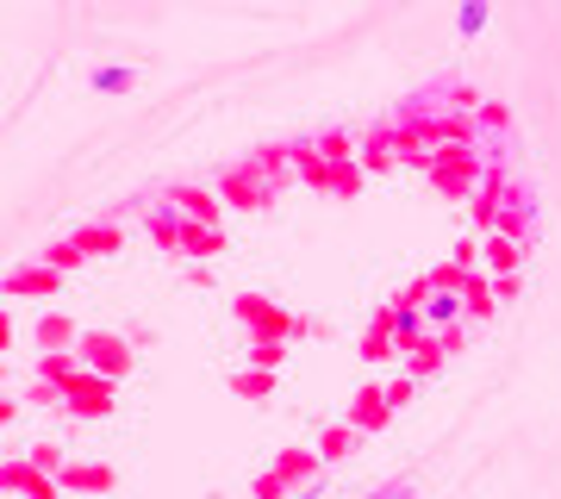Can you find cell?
<instances>
[{
	"instance_id": "6da1fadb",
	"label": "cell",
	"mask_w": 561,
	"mask_h": 499,
	"mask_svg": "<svg viewBox=\"0 0 561 499\" xmlns=\"http://www.w3.org/2000/svg\"><path fill=\"white\" fill-rule=\"evenodd\" d=\"M81 368H101V375H125L131 368V350H125V338H106V331H94V338H81Z\"/></svg>"
},
{
	"instance_id": "7a4b0ae2",
	"label": "cell",
	"mask_w": 561,
	"mask_h": 499,
	"mask_svg": "<svg viewBox=\"0 0 561 499\" xmlns=\"http://www.w3.org/2000/svg\"><path fill=\"white\" fill-rule=\"evenodd\" d=\"M387 419H393V406H387V387H362L356 406H350V424H356L362 438H368V431H381Z\"/></svg>"
},
{
	"instance_id": "3957f363",
	"label": "cell",
	"mask_w": 561,
	"mask_h": 499,
	"mask_svg": "<svg viewBox=\"0 0 561 499\" xmlns=\"http://www.w3.org/2000/svg\"><path fill=\"white\" fill-rule=\"evenodd\" d=\"M106 394H113V387H106V381H88V375H76L69 387H62L69 412H81V419H101V412H106Z\"/></svg>"
},
{
	"instance_id": "277c9868",
	"label": "cell",
	"mask_w": 561,
	"mask_h": 499,
	"mask_svg": "<svg viewBox=\"0 0 561 499\" xmlns=\"http://www.w3.org/2000/svg\"><path fill=\"white\" fill-rule=\"evenodd\" d=\"M362 356H368V362L400 356V343H393V319H387V313H381L375 325H368V338H362Z\"/></svg>"
},
{
	"instance_id": "5b68a950",
	"label": "cell",
	"mask_w": 561,
	"mask_h": 499,
	"mask_svg": "<svg viewBox=\"0 0 561 499\" xmlns=\"http://www.w3.org/2000/svg\"><path fill=\"white\" fill-rule=\"evenodd\" d=\"M356 443H362L356 424H331V431H324V443H319V462H343V456H356Z\"/></svg>"
},
{
	"instance_id": "8992f818",
	"label": "cell",
	"mask_w": 561,
	"mask_h": 499,
	"mask_svg": "<svg viewBox=\"0 0 561 499\" xmlns=\"http://www.w3.org/2000/svg\"><path fill=\"white\" fill-rule=\"evenodd\" d=\"M138 88V69L131 63H106V69H94V94H131Z\"/></svg>"
},
{
	"instance_id": "52a82bcc",
	"label": "cell",
	"mask_w": 561,
	"mask_h": 499,
	"mask_svg": "<svg viewBox=\"0 0 561 499\" xmlns=\"http://www.w3.org/2000/svg\"><path fill=\"white\" fill-rule=\"evenodd\" d=\"M38 343L50 350V356H62V343H76V325L62 319V313H44V319H38Z\"/></svg>"
},
{
	"instance_id": "ba28073f",
	"label": "cell",
	"mask_w": 561,
	"mask_h": 499,
	"mask_svg": "<svg viewBox=\"0 0 561 499\" xmlns=\"http://www.w3.org/2000/svg\"><path fill=\"white\" fill-rule=\"evenodd\" d=\"M57 269H20V275L7 281V294H57Z\"/></svg>"
},
{
	"instance_id": "9c48e42d",
	"label": "cell",
	"mask_w": 561,
	"mask_h": 499,
	"mask_svg": "<svg viewBox=\"0 0 561 499\" xmlns=\"http://www.w3.org/2000/svg\"><path fill=\"white\" fill-rule=\"evenodd\" d=\"M486 20H493V7H486V0H461V13H456V32H461V38H474V32H481Z\"/></svg>"
},
{
	"instance_id": "30bf717a",
	"label": "cell",
	"mask_w": 561,
	"mask_h": 499,
	"mask_svg": "<svg viewBox=\"0 0 561 499\" xmlns=\"http://www.w3.org/2000/svg\"><path fill=\"white\" fill-rule=\"evenodd\" d=\"M62 487H88V494H106V487H113V475H106V468H62Z\"/></svg>"
},
{
	"instance_id": "8fae6325",
	"label": "cell",
	"mask_w": 561,
	"mask_h": 499,
	"mask_svg": "<svg viewBox=\"0 0 561 499\" xmlns=\"http://www.w3.org/2000/svg\"><path fill=\"white\" fill-rule=\"evenodd\" d=\"M443 356H449V350H443L437 338L424 343V350H412V381H424V375H437V368H443Z\"/></svg>"
},
{
	"instance_id": "7c38bea8",
	"label": "cell",
	"mask_w": 561,
	"mask_h": 499,
	"mask_svg": "<svg viewBox=\"0 0 561 499\" xmlns=\"http://www.w3.org/2000/svg\"><path fill=\"white\" fill-rule=\"evenodd\" d=\"M7 487H25V499H57V487H44L32 468H7Z\"/></svg>"
},
{
	"instance_id": "4fadbf2b",
	"label": "cell",
	"mask_w": 561,
	"mask_h": 499,
	"mask_svg": "<svg viewBox=\"0 0 561 499\" xmlns=\"http://www.w3.org/2000/svg\"><path fill=\"white\" fill-rule=\"evenodd\" d=\"M368 499H419V475H393V480H381Z\"/></svg>"
},
{
	"instance_id": "5bb4252c",
	"label": "cell",
	"mask_w": 561,
	"mask_h": 499,
	"mask_svg": "<svg viewBox=\"0 0 561 499\" xmlns=\"http://www.w3.org/2000/svg\"><path fill=\"white\" fill-rule=\"evenodd\" d=\"M486 250H493V262H500V269H512V262H518V243H512V238H493Z\"/></svg>"
},
{
	"instance_id": "9a60e30c",
	"label": "cell",
	"mask_w": 561,
	"mask_h": 499,
	"mask_svg": "<svg viewBox=\"0 0 561 499\" xmlns=\"http://www.w3.org/2000/svg\"><path fill=\"white\" fill-rule=\"evenodd\" d=\"M256 499H287V480H280V475H262V480H256Z\"/></svg>"
}]
</instances>
